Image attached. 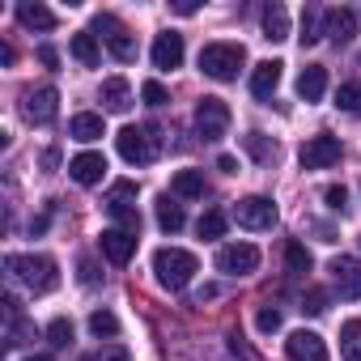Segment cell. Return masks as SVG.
<instances>
[{"instance_id": "cell-30", "label": "cell", "mask_w": 361, "mask_h": 361, "mask_svg": "<svg viewBox=\"0 0 361 361\" xmlns=\"http://www.w3.org/2000/svg\"><path fill=\"white\" fill-rule=\"evenodd\" d=\"M226 226H230V221H226V213H221V209H209V213L196 221L200 238H221V234H226Z\"/></svg>"}, {"instance_id": "cell-44", "label": "cell", "mask_w": 361, "mask_h": 361, "mask_svg": "<svg viewBox=\"0 0 361 361\" xmlns=\"http://www.w3.org/2000/svg\"><path fill=\"white\" fill-rule=\"evenodd\" d=\"M39 60H43L47 68H56V64H60V56H56V47H39Z\"/></svg>"}, {"instance_id": "cell-40", "label": "cell", "mask_w": 361, "mask_h": 361, "mask_svg": "<svg viewBox=\"0 0 361 361\" xmlns=\"http://www.w3.org/2000/svg\"><path fill=\"white\" fill-rule=\"evenodd\" d=\"M77 272H81V285H90V289H94V285H102V272H98V264H94V259H81V264H77Z\"/></svg>"}, {"instance_id": "cell-2", "label": "cell", "mask_w": 361, "mask_h": 361, "mask_svg": "<svg viewBox=\"0 0 361 361\" xmlns=\"http://www.w3.org/2000/svg\"><path fill=\"white\" fill-rule=\"evenodd\" d=\"M153 272H157V285H161V289L178 293V289H188V285H192V276L200 272V264H196V255H192V251L161 247V251L153 255Z\"/></svg>"}, {"instance_id": "cell-42", "label": "cell", "mask_w": 361, "mask_h": 361, "mask_svg": "<svg viewBox=\"0 0 361 361\" xmlns=\"http://www.w3.org/2000/svg\"><path fill=\"white\" fill-rule=\"evenodd\" d=\"M230 353H234L238 361H259V357H255V353H251V348H247V344L238 340V336H230Z\"/></svg>"}, {"instance_id": "cell-47", "label": "cell", "mask_w": 361, "mask_h": 361, "mask_svg": "<svg viewBox=\"0 0 361 361\" xmlns=\"http://www.w3.org/2000/svg\"><path fill=\"white\" fill-rule=\"evenodd\" d=\"M47 221H51V213H39V217L30 221V230H35V234H43V230H47Z\"/></svg>"}, {"instance_id": "cell-14", "label": "cell", "mask_w": 361, "mask_h": 361, "mask_svg": "<svg viewBox=\"0 0 361 361\" xmlns=\"http://www.w3.org/2000/svg\"><path fill=\"white\" fill-rule=\"evenodd\" d=\"M153 68H161V73H170V68H178L183 64V35H174V30H166V35H157L153 39Z\"/></svg>"}, {"instance_id": "cell-37", "label": "cell", "mask_w": 361, "mask_h": 361, "mask_svg": "<svg viewBox=\"0 0 361 361\" xmlns=\"http://www.w3.org/2000/svg\"><path fill=\"white\" fill-rule=\"evenodd\" d=\"M255 327H259L264 336H272V331H281V310H272V306H264V310L255 314Z\"/></svg>"}, {"instance_id": "cell-23", "label": "cell", "mask_w": 361, "mask_h": 361, "mask_svg": "<svg viewBox=\"0 0 361 361\" xmlns=\"http://www.w3.org/2000/svg\"><path fill=\"white\" fill-rule=\"evenodd\" d=\"M264 39L268 43H285L289 39V13H285V5H276V0L264 9Z\"/></svg>"}, {"instance_id": "cell-32", "label": "cell", "mask_w": 361, "mask_h": 361, "mask_svg": "<svg viewBox=\"0 0 361 361\" xmlns=\"http://www.w3.org/2000/svg\"><path fill=\"white\" fill-rule=\"evenodd\" d=\"M336 106L348 111V115H361V85H357V81H344V85L336 90Z\"/></svg>"}, {"instance_id": "cell-39", "label": "cell", "mask_w": 361, "mask_h": 361, "mask_svg": "<svg viewBox=\"0 0 361 361\" xmlns=\"http://www.w3.org/2000/svg\"><path fill=\"white\" fill-rule=\"evenodd\" d=\"M302 310H306V314H323V310H327V293H323V289H310V293L302 298Z\"/></svg>"}, {"instance_id": "cell-36", "label": "cell", "mask_w": 361, "mask_h": 361, "mask_svg": "<svg viewBox=\"0 0 361 361\" xmlns=\"http://www.w3.org/2000/svg\"><path fill=\"white\" fill-rule=\"evenodd\" d=\"M140 98H145V106H166V102H170L166 85H157V81H145V85H140Z\"/></svg>"}, {"instance_id": "cell-27", "label": "cell", "mask_w": 361, "mask_h": 361, "mask_svg": "<svg viewBox=\"0 0 361 361\" xmlns=\"http://www.w3.org/2000/svg\"><path fill=\"white\" fill-rule=\"evenodd\" d=\"M298 39H302V47H314V43L323 39V13H319V9H306V13H302V35H298Z\"/></svg>"}, {"instance_id": "cell-35", "label": "cell", "mask_w": 361, "mask_h": 361, "mask_svg": "<svg viewBox=\"0 0 361 361\" xmlns=\"http://www.w3.org/2000/svg\"><path fill=\"white\" fill-rule=\"evenodd\" d=\"M47 340H51L56 348H68V344H73V323H68V319H51V323H47Z\"/></svg>"}, {"instance_id": "cell-33", "label": "cell", "mask_w": 361, "mask_h": 361, "mask_svg": "<svg viewBox=\"0 0 361 361\" xmlns=\"http://www.w3.org/2000/svg\"><path fill=\"white\" fill-rule=\"evenodd\" d=\"M285 264H289L293 276H306V272H310V251H306L302 243H289V247H285Z\"/></svg>"}, {"instance_id": "cell-9", "label": "cell", "mask_w": 361, "mask_h": 361, "mask_svg": "<svg viewBox=\"0 0 361 361\" xmlns=\"http://www.w3.org/2000/svg\"><path fill=\"white\" fill-rule=\"evenodd\" d=\"M196 132L204 140H221L230 132V106L221 98H200V106H196Z\"/></svg>"}, {"instance_id": "cell-38", "label": "cell", "mask_w": 361, "mask_h": 361, "mask_svg": "<svg viewBox=\"0 0 361 361\" xmlns=\"http://www.w3.org/2000/svg\"><path fill=\"white\" fill-rule=\"evenodd\" d=\"M323 200H327V209H336V213H344V209H348V192H344L340 183H331V188L323 192Z\"/></svg>"}, {"instance_id": "cell-31", "label": "cell", "mask_w": 361, "mask_h": 361, "mask_svg": "<svg viewBox=\"0 0 361 361\" xmlns=\"http://www.w3.org/2000/svg\"><path fill=\"white\" fill-rule=\"evenodd\" d=\"M90 331H94L98 340H102V336L115 340V336H119V319H115L111 310H94V314H90Z\"/></svg>"}, {"instance_id": "cell-22", "label": "cell", "mask_w": 361, "mask_h": 361, "mask_svg": "<svg viewBox=\"0 0 361 361\" xmlns=\"http://www.w3.org/2000/svg\"><path fill=\"white\" fill-rule=\"evenodd\" d=\"M18 22L26 30H56V13L47 5H39V0H35V5H30V0H26V5H18Z\"/></svg>"}, {"instance_id": "cell-17", "label": "cell", "mask_w": 361, "mask_h": 361, "mask_svg": "<svg viewBox=\"0 0 361 361\" xmlns=\"http://www.w3.org/2000/svg\"><path fill=\"white\" fill-rule=\"evenodd\" d=\"M98 243H102V255H106L111 264H128V259L136 255V234H128V230H119V226H115V230H102Z\"/></svg>"}, {"instance_id": "cell-43", "label": "cell", "mask_w": 361, "mask_h": 361, "mask_svg": "<svg viewBox=\"0 0 361 361\" xmlns=\"http://www.w3.org/2000/svg\"><path fill=\"white\" fill-rule=\"evenodd\" d=\"M217 293H221L217 285H204V289H196V306H204V302H213Z\"/></svg>"}, {"instance_id": "cell-24", "label": "cell", "mask_w": 361, "mask_h": 361, "mask_svg": "<svg viewBox=\"0 0 361 361\" xmlns=\"http://www.w3.org/2000/svg\"><path fill=\"white\" fill-rule=\"evenodd\" d=\"M102 132H106V128H102V115H94V111H81V115H73V123H68V136L81 140V145L98 140Z\"/></svg>"}, {"instance_id": "cell-15", "label": "cell", "mask_w": 361, "mask_h": 361, "mask_svg": "<svg viewBox=\"0 0 361 361\" xmlns=\"http://www.w3.org/2000/svg\"><path fill=\"white\" fill-rule=\"evenodd\" d=\"M285 353H289V361H327V344L314 331H293L285 340Z\"/></svg>"}, {"instance_id": "cell-11", "label": "cell", "mask_w": 361, "mask_h": 361, "mask_svg": "<svg viewBox=\"0 0 361 361\" xmlns=\"http://www.w3.org/2000/svg\"><path fill=\"white\" fill-rule=\"evenodd\" d=\"M94 30H102V39H106V47H111V56L115 60H136V43H132V35L119 26V18H111V13H98L94 18Z\"/></svg>"}, {"instance_id": "cell-19", "label": "cell", "mask_w": 361, "mask_h": 361, "mask_svg": "<svg viewBox=\"0 0 361 361\" xmlns=\"http://www.w3.org/2000/svg\"><path fill=\"white\" fill-rule=\"evenodd\" d=\"M281 60H264V64H255V73H251V94L255 98H272L276 94V85H281Z\"/></svg>"}, {"instance_id": "cell-29", "label": "cell", "mask_w": 361, "mask_h": 361, "mask_svg": "<svg viewBox=\"0 0 361 361\" xmlns=\"http://www.w3.org/2000/svg\"><path fill=\"white\" fill-rule=\"evenodd\" d=\"M243 145H247V153H251L255 161H276V145H272L264 132H251V136H243Z\"/></svg>"}, {"instance_id": "cell-16", "label": "cell", "mask_w": 361, "mask_h": 361, "mask_svg": "<svg viewBox=\"0 0 361 361\" xmlns=\"http://www.w3.org/2000/svg\"><path fill=\"white\" fill-rule=\"evenodd\" d=\"M68 174L77 178L81 188H94V183H102V174H106V157L102 153H77L68 161Z\"/></svg>"}, {"instance_id": "cell-46", "label": "cell", "mask_w": 361, "mask_h": 361, "mask_svg": "<svg viewBox=\"0 0 361 361\" xmlns=\"http://www.w3.org/2000/svg\"><path fill=\"white\" fill-rule=\"evenodd\" d=\"M196 9H200L196 0H174V13H183V18H188V13H196Z\"/></svg>"}, {"instance_id": "cell-28", "label": "cell", "mask_w": 361, "mask_h": 361, "mask_svg": "<svg viewBox=\"0 0 361 361\" xmlns=\"http://www.w3.org/2000/svg\"><path fill=\"white\" fill-rule=\"evenodd\" d=\"M73 56H77L85 68H94L98 56H102V51H98V39H94V35H73Z\"/></svg>"}, {"instance_id": "cell-8", "label": "cell", "mask_w": 361, "mask_h": 361, "mask_svg": "<svg viewBox=\"0 0 361 361\" xmlns=\"http://www.w3.org/2000/svg\"><path fill=\"white\" fill-rule=\"evenodd\" d=\"M22 115H26L30 123L47 128V123L60 115V94H56V85H39V90H26V98H22Z\"/></svg>"}, {"instance_id": "cell-26", "label": "cell", "mask_w": 361, "mask_h": 361, "mask_svg": "<svg viewBox=\"0 0 361 361\" xmlns=\"http://www.w3.org/2000/svg\"><path fill=\"white\" fill-rule=\"evenodd\" d=\"M340 353H344V361H361V323L357 319H348L340 327Z\"/></svg>"}, {"instance_id": "cell-6", "label": "cell", "mask_w": 361, "mask_h": 361, "mask_svg": "<svg viewBox=\"0 0 361 361\" xmlns=\"http://www.w3.org/2000/svg\"><path fill=\"white\" fill-rule=\"evenodd\" d=\"M302 170H327V166H336L340 157H344V145H340V136H310L306 145H302Z\"/></svg>"}, {"instance_id": "cell-10", "label": "cell", "mask_w": 361, "mask_h": 361, "mask_svg": "<svg viewBox=\"0 0 361 361\" xmlns=\"http://www.w3.org/2000/svg\"><path fill=\"white\" fill-rule=\"evenodd\" d=\"M217 268H221L226 276H251V272L259 268V247H251V243H230V247L217 251Z\"/></svg>"}, {"instance_id": "cell-48", "label": "cell", "mask_w": 361, "mask_h": 361, "mask_svg": "<svg viewBox=\"0 0 361 361\" xmlns=\"http://www.w3.org/2000/svg\"><path fill=\"white\" fill-rule=\"evenodd\" d=\"M26 361H51V357H43V353H39V357H26Z\"/></svg>"}, {"instance_id": "cell-25", "label": "cell", "mask_w": 361, "mask_h": 361, "mask_svg": "<svg viewBox=\"0 0 361 361\" xmlns=\"http://www.w3.org/2000/svg\"><path fill=\"white\" fill-rule=\"evenodd\" d=\"M157 226H161L166 234H178V230L188 226V217H183V204H174L170 196H161V200H157Z\"/></svg>"}, {"instance_id": "cell-34", "label": "cell", "mask_w": 361, "mask_h": 361, "mask_svg": "<svg viewBox=\"0 0 361 361\" xmlns=\"http://www.w3.org/2000/svg\"><path fill=\"white\" fill-rule=\"evenodd\" d=\"M39 331H35V323H26V319H13L9 323V348H22V344H30Z\"/></svg>"}, {"instance_id": "cell-1", "label": "cell", "mask_w": 361, "mask_h": 361, "mask_svg": "<svg viewBox=\"0 0 361 361\" xmlns=\"http://www.w3.org/2000/svg\"><path fill=\"white\" fill-rule=\"evenodd\" d=\"M5 272H9L13 285L30 289L35 298H39V293H51V289L60 285V268H56L51 255H9V259H5Z\"/></svg>"}, {"instance_id": "cell-20", "label": "cell", "mask_w": 361, "mask_h": 361, "mask_svg": "<svg viewBox=\"0 0 361 361\" xmlns=\"http://www.w3.org/2000/svg\"><path fill=\"white\" fill-rule=\"evenodd\" d=\"M170 192H174V200H200L204 196V170H178L170 178Z\"/></svg>"}, {"instance_id": "cell-21", "label": "cell", "mask_w": 361, "mask_h": 361, "mask_svg": "<svg viewBox=\"0 0 361 361\" xmlns=\"http://www.w3.org/2000/svg\"><path fill=\"white\" fill-rule=\"evenodd\" d=\"M102 106H106V111H115V115H123V111L132 106V85H128L123 77L102 81Z\"/></svg>"}, {"instance_id": "cell-13", "label": "cell", "mask_w": 361, "mask_h": 361, "mask_svg": "<svg viewBox=\"0 0 361 361\" xmlns=\"http://www.w3.org/2000/svg\"><path fill=\"white\" fill-rule=\"evenodd\" d=\"M323 35H327L336 47L353 43V39H357V13H353V9H323Z\"/></svg>"}, {"instance_id": "cell-45", "label": "cell", "mask_w": 361, "mask_h": 361, "mask_svg": "<svg viewBox=\"0 0 361 361\" xmlns=\"http://www.w3.org/2000/svg\"><path fill=\"white\" fill-rule=\"evenodd\" d=\"M217 170H226V174H238V161H234L230 153H221V157H217Z\"/></svg>"}, {"instance_id": "cell-7", "label": "cell", "mask_w": 361, "mask_h": 361, "mask_svg": "<svg viewBox=\"0 0 361 361\" xmlns=\"http://www.w3.org/2000/svg\"><path fill=\"white\" fill-rule=\"evenodd\" d=\"M234 221H238L243 230H272V226H276V200H268V196H247V200L234 204Z\"/></svg>"}, {"instance_id": "cell-41", "label": "cell", "mask_w": 361, "mask_h": 361, "mask_svg": "<svg viewBox=\"0 0 361 361\" xmlns=\"http://www.w3.org/2000/svg\"><path fill=\"white\" fill-rule=\"evenodd\" d=\"M85 361H132V353L119 348V344H111V348H102V353H94V357H85Z\"/></svg>"}, {"instance_id": "cell-4", "label": "cell", "mask_w": 361, "mask_h": 361, "mask_svg": "<svg viewBox=\"0 0 361 361\" xmlns=\"http://www.w3.org/2000/svg\"><path fill=\"white\" fill-rule=\"evenodd\" d=\"M115 145H119V157L132 161V166H149V161H157V149H161L157 128H123V132L115 136Z\"/></svg>"}, {"instance_id": "cell-3", "label": "cell", "mask_w": 361, "mask_h": 361, "mask_svg": "<svg viewBox=\"0 0 361 361\" xmlns=\"http://www.w3.org/2000/svg\"><path fill=\"white\" fill-rule=\"evenodd\" d=\"M243 64H247L243 43H209V47L200 51V73L213 77V81H234Z\"/></svg>"}, {"instance_id": "cell-18", "label": "cell", "mask_w": 361, "mask_h": 361, "mask_svg": "<svg viewBox=\"0 0 361 361\" xmlns=\"http://www.w3.org/2000/svg\"><path fill=\"white\" fill-rule=\"evenodd\" d=\"M323 94H327V68L323 64H306L298 73V98L302 102H323Z\"/></svg>"}, {"instance_id": "cell-5", "label": "cell", "mask_w": 361, "mask_h": 361, "mask_svg": "<svg viewBox=\"0 0 361 361\" xmlns=\"http://www.w3.org/2000/svg\"><path fill=\"white\" fill-rule=\"evenodd\" d=\"M136 183H115L111 188V196H106V213L119 221V230H128V234H140V213H136Z\"/></svg>"}, {"instance_id": "cell-12", "label": "cell", "mask_w": 361, "mask_h": 361, "mask_svg": "<svg viewBox=\"0 0 361 361\" xmlns=\"http://www.w3.org/2000/svg\"><path fill=\"white\" fill-rule=\"evenodd\" d=\"M331 281H336V289H340V298H361V259H353V255H336L331 259Z\"/></svg>"}]
</instances>
